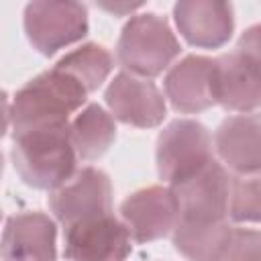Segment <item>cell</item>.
<instances>
[{"label": "cell", "instance_id": "obj_16", "mask_svg": "<svg viewBox=\"0 0 261 261\" xmlns=\"http://www.w3.org/2000/svg\"><path fill=\"white\" fill-rule=\"evenodd\" d=\"M69 141L82 161L100 159L116 141V122L100 104H86L69 120Z\"/></svg>", "mask_w": 261, "mask_h": 261}, {"label": "cell", "instance_id": "obj_1", "mask_svg": "<svg viewBox=\"0 0 261 261\" xmlns=\"http://www.w3.org/2000/svg\"><path fill=\"white\" fill-rule=\"evenodd\" d=\"M88 100V92L55 65L29 80L10 102L14 133L67 126Z\"/></svg>", "mask_w": 261, "mask_h": 261}, {"label": "cell", "instance_id": "obj_17", "mask_svg": "<svg viewBox=\"0 0 261 261\" xmlns=\"http://www.w3.org/2000/svg\"><path fill=\"white\" fill-rule=\"evenodd\" d=\"M232 224L228 220L218 222H194L177 220L171 232L175 251L186 261H218L220 251L230 234Z\"/></svg>", "mask_w": 261, "mask_h": 261}, {"label": "cell", "instance_id": "obj_22", "mask_svg": "<svg viewBox=\"0 0 261 261\" xmlns=\"http://www.w3.org/2000/svg\"><path fill=\"white\" fill-rule=\"evenodd\" d=\"M102 10H106V12H112V14H126V12H133V10H137V8H141L143 4H128V2H100L98 4Z\"/></svg>", "mask_w": 261, "mask_h": 261}, {"label": "cell", "instance_id": "obj_3", "mask_svg": "<svg viewBox=\"0 0 261 261\" xmlns=\"http://www.w3.org/2000/svg\"><path fill=\"white\" fill-rule=\"evenodd\" d=\"M181 45L167 18L155 12L133 14L116 43V59L130 75L153 80L171 67Z\"/></svg>", "mask_w": 261, "mask_h": 261}, {"label": "cell", "instance_id": "obj_18", "mask_svg": "<svg viewBox=\"0 0 261 261\" xmlns=\"http://www.w3.org/2000/svg\"><path fill=\"white\" fill-rule=\"evenodd\" d=\"M57 69L71 75L75 82L82 84V88L92 94L96 92L110 75L114 67V59L108 49H104L98 43H86L69 53H65L57 63Z\"/></svg>", "mask_w": 261, "mask_h": 261}, {"label": "cell", "instance_id": "obj_5", "mask_svg": "<svg viewBox=\"0 0 261 261\" xmlns=\"http://www.w3.org/2000/svg\"><path fill=\"white\" fill-rule=\"evenodd\" d=\"M212 159V133L194 118H177L157 137V173L167 186L194 175Z\"/></svg>", "mask_w": 261, "mask_h": 261}, {"label": "cell", "instance_id": "obj_14", "mask_svg": "<svg viewBox=\"0 0 261 261\" xmlns=\"http://www.w3.org/2000/svg\"><path fill=\"white\" fill-rule=\"evenodd\" d=\"M163 92L169 104L181 114H198L216 106L214 57L186 55L173 63L165 73Z\"/></svg>", "mask_w": 261, "mask_h": 261}, {"label": "cell", "instance_id": "obj_12", "mask_svg": "<svg viewBox=\"0 0 261 261\" xmlns=\"http://www.w3.org/2000/svg\"><path fill=\"white\" fill-rule=\"evenodd\" d=\"M0 257L4 261H57L55 220L39 210L10 216L0 237Z\"/></svg>", "mask_w": 261, "mask_h": 261}, {"label": "cell", "instance_id": "obj_4", "mask_svg": "<svg viewBox=\"0 0 261 261\" xmlns=\"http://www.w3.org/2000/svg\"><path fill=\"white\" fill-rule=\"evenodd\" d=\"M259 27H249L239 45L214 57V100L226 112L251 114L259 108Z\"/></svg>", "mask_w": 261, "mask_h": 261}, {"label": "cell", "instance_id": "obj_2", "mask_svg": "<svg viewBox=\"0 0 261 261\" xmlns=\"http://www.w3.org/2000/svg\"><path fill=\"white\" fill-rule=\"evenodd\" d=\"M10 157L20 179L43 192L57 190L77 171V155L69 141V124L14 133Z\"/></svg>", "mask_w": 261, "mask_h": 261}, {"label": "cell", "instance_id": "obj_21", "mask_svg": "<svg viewBox=\"0 0 261 261\" xmlns=\"http://www.w3.org/2000/svg\"><path fill=\"white\" fill-rule=\"evenodd\" d=\"M10 128V98L4 90H0V139L6 137Z\"/></svg>", "mask_w": 261, "mask_h": 261}, {"label": "cell", "instance_id": "obj_19", "mask_svg": "<svg viewBox=\"0 0 261 261\" xmlns=\"http://www.w3.org/2000/svg\"><path fill=\"white\" fill-rule=\"evenodd\" d=\"M261 214V186L259 175L232 177L228 198V220L230 224H257Z\"/></svg>", "mask_w": 261, "mask_h": 261}, {"label": "cell", "instance_id": "obj_9", "mask_svg": "<svg viewBox=\"0 0 261 261\" xmlns=\"http://www.w3.org/2000/svg\"><path fill=\"white\" fill-rule=\"evenodd\" d=\"M63 230V255L67 261H126L133 253V239L114 212Z\"/></svg>", "mask_w": 261, "mask_h": 261}, {"label": "cell", "instance_id": "obj_20", "mask_svg": "<svg viewBox=\"0 0 261 261\" xmlns=\"http://www.w3.org/2000/svg\"><path fill=\"white\" fill-rule=\"evenodd\" d=\"M261 234L257 228L232 224L218 261H259Z\"/></svg>", "mask_w": 261, "mask_h": 261}, {"label": "cell", "instance_id": "obj_7", "mask_svg": "<svg viewBox=\"0 0 261 261\" xmlns=\"http://www.w3.org/2000/svg\"><path fill=\"white\" fill-rule=\"evenodd\" d=\"M47 204L63 228L112 214V181L98 167H82L63 186L49 192Z\"/></svg>", "mask_w": 261, "mask_h": 261}, {"label": "cell", "instance_id": "obj_10", "mask_svg": "<svg viewBox=\"0 0 261 261\" xmlns=\"http://www.w3.org/2000/svg\"><path fill=\"white\" fill-rule=\"evenodd\" d=\"M108 112L114 120L137 128H155L167 116L163 92L151 82L126 71L114 75L104 92Z\"/></svg>", "mask_w": 261, "mask_h": 261}, {"label": "cell", "instance_id": "obj_24", "mask_svg": "<svg viewBox=\"0 0 261 261\" xmlns=\"http://www.w3.org/2000/svg\"><path fill=\"white\" fill-rule=\"evenodd\" d=\"M0 216H2V214H0Z\"/></svg>", "mask_w": 261, "mask_h": 261}, {"label": "cell", "instance_id": "obj_15", "mask_svg": "<svg viewBox=\"0 0 261 261\" xmlns=\"http://www.w3.org/2000/svg\"><path fill=\"white\" fill-rule=\"evenodd\" d=\"M179 35L198 49H218L232 37L234 12L228 2L181 0L173 6Z\"/></svg>", "mask_w": 261, "mask_h": 261}, {"label": "cell", "instance_id": "obj_23", "mask_svg": "<svg viewBox=\"0 0 261 261\" xmlns=\"http://www.w3.org/2000/svg\"><path fill=\"white\" fill-rule=\"evenodd\" d=\"M2 169H4V157H2V153H0V175H2Z\"/></svg>", "mask_w": 261, "mask_h": 261}, {"label": "cell", "instance_id": "obj_6", "mask_svg": "<svg viewBox=\"0 0 261 261\" xmlns=\"http://www.w3.org/2000/svg\"><path fill=\"white\" fill-rule=\"evenodd\" d=\"M22 22L33 49L47 57L82 41L90 29L88 8L80 2H29Z\"/></svg>", "mask_w": 261, "mask_h": 261}, {"label": "cell", "instance_id": "obj_13", "mask_svg": "<svg viewBox=\"0 0 261 261\" xmlns=\"http://www.w3.org/2000/svg\"><path fill=\"white\" fill-rule=\"evenodd\" d=\"M214 159L232 175H259V114H230L212 137Z\"/></svg>", "mask_w": 261, "mask_h": 261}, {"label": "cell", "instance_id": "obj_11", "mask_svg": "<svg viewBox=\"0 0 261 261\" xmlns=\"http://www.w3.org/2000/svg\"><path fill=\"white\" fill-rule=\"evenodd\" d=\"M120 220L133 243H153L173 232L177 202L169 186H149L128 194L120 204Z\"/></svg>", "mask_w": 261, "mask_h": 261}, {"label": "cell", "instance_id": "obj_8", "mask_svg": "<svg viewBox=\"0 0 261 261\" xmlns=\"http://www.w3.org/2000/svg\"><path fill=\"white\" fill-rule=\"evenodd\" d=\"M232 177L234 175L230 171H226L216 159H212L194 175L169 186L177 202V220H228V198Z\"/></svg>", "mask_w": 261, "mask_h": 261}]
</instances>
